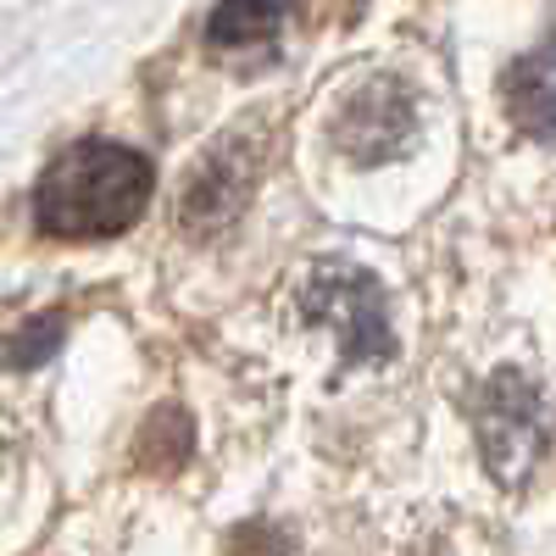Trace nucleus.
<instances>
[{
	"label": "nucleus",
	"instance_id": "3",
	"mask_svg": "<svg viewBox=\"0 0 556 556\" xmlns=\"http://www.w3.org/2000/svg\"><path fill=\"white\" fill-rule=\"evenodd\" d=\"M306 317L323 323V329L340 340L345 362H384L395 351L384 290L367 273H351V267L317 273L312 285H306Z\"/></svg>",
	"mask_w": 556,
	"mask_h": 556
},
{
	"label": "nucleus",
	"instance_id": "4",
	"mask_svg": "<svg viewBox=\"0 0 556 556\" xmlns=\"http://www.w3.org/2000/svg\"><path fill=\"white\" fill-rule=\"evenodd\" d=\"M262 173V151L245 134H223L217 146L195 162V173L184 178V228L195 235H223L228 223L245 212V195Z\"/></svg>",
	"mask_w": 556,
	"mask_h": 556
},
{
	"label": "nucleus",
	"instance_id": "1",
	"mask_svg": "<svg viewBox=\"0 0 556 556\" xmlns=\"http://www.w3.org/2000/svg\"><path fill=\"white\" fill-rule=\"evenodd\" d=\"M156 190L151 162L117 139H78L34 184V228L62 245L117 240L146 217Z\"/></svg>",
	"mask_w": 556,
	"mask_h": 556
},
{
	"label": "nucleus",
	"instance_id": "2",
	"mask_svg": "<svg viewBox=\"0 0 556 556\" xmlns=\"http://www.w3.org/2000/svg\"><path fill=\"white\" fill-rule=\"evenodd\" d=\"M473 434L501 484H523L529 468L545 451V424H540V390L523 374H495L479 401H473Z\"/></svg>",
	"mask_w": 556,
	"mask_h": 556
},
{
	"label": "nucleus",
	"instance_id": "6",
	"mask_svg": "<svg viewBox=\"0 0 556 556\" xmlns=\"http://www.w3.org/2000/svg\"><path fill=\"white\" fill-rule=\"evenodd\" d=\"M501 101H506V117H513L529 139L556 146V39L545 51L518 56L501 73Z\"/></svg>",
	"mask_w": 556,
	"mask_h": 556
},
{
	"label": "nucleus",
	"instance_id": "7",
	"mask_svg": "<svg viewBox=\"0 0 556 556\" xmlns=\"http://www.w3.org/2000/svg\"><path fill=\"white\" fill-rule=\"evenodd\" d=\"M290 0H217V12L206 23V45H217V51H228V45H262L278 34V23H285Z\"/></svg>",
	"mask_w": 556,
	"mask_h": 556
},
{
	"label": "nucleus",
	"instance_id": "5",
	"mask_svg": "<svg viewBox=\"0 0 556 556\" xmlns=\"http://www.w3.org/2000/svg\"><path fill=\"white\" fill-rule=\"evenodd\" d=\"M417 101L401 78H367L334 117V151L351 162H390L412 139Z\"/></svg>",
	"mask_w": 556,
	"mask_h": 556
},
{
	"label": "nucleus",
	"instance_id": "8",
	"mask_svg": "<svg viewBox=\"0 0 556 556\" xmlns=\"http://www.w3.org/2000/svg\"><path fill=\"white\" fill-rule=\"evenodd\" d=\"M139 456H146L151 468H178V462L190 456V424H184L178 412H156L151 434L139 440Z\"/></svg>",
	"mask_w": 556,
	"mask_h": 556
}]
</instances>
